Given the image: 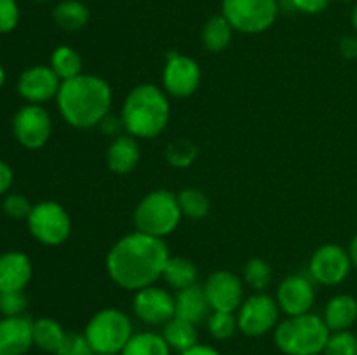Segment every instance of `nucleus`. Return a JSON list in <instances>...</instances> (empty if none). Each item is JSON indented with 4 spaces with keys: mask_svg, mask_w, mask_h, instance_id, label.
Wrapping results in <instances>:
<instances>
[{
    "mask_svg": "<svg viewBox=\"0 0 357 355\" xmlns=\"http://www.w3.org/2000/svg\"><path fill=\"white\" fill-rule=\"evenodd\" d=\"M171 254L162 239L132 232L114 244L107 254V274L119 287L139 291L164 274Z\"/></svg>",
    "mask_w": 357,
    "mask_h": 355,
    "instance_id": "nucleus-1",
    "label": "nucleus"
},
{
    "mask_svg": "<svg viewBox=\"0 0 357 355\" xmlns=\"http://www.w3.org/2000/svg\"><path fill=\"white\" fill-rule=\"evenodd\" d=\"M56 104L65 122L77 129H91L101 124L112 108V89L101 77L82 75L63 80Z\"/></svg>",
    "mask_w": 357,
    "mask_h": 355,
    "instance_id": "nucleus-2",
    "label": "nucleus"
},
{
    "mask_svg": "<svg viewBox=\"0 0 357 355\" xmlns=\"http://www.w3.org/2000/svg\"><path fill=\"white\" fill-rule=\"evenodd\" d=\"M169 100L166 90L153 84H139L128 94L121 117L124 131L132 138H157L169 122Z\"/></svg>",
    "mask_w": 357,
    "mask_h": 355,
    "instance_id": "nucleus-3",
    "label": "nucleus"
},
{
    "mask_svg": "<svg viewBox=\"0 0 357 355\" xmlns=\"http://www.w3.org/2000/svg\"><path fill=\"white\" fill-rule=\"evenodd\" d=\"M331 336L323 317L303 313L288 317L274 329V343L286 355H319Z\"/></svg>",
    "mask_w": 357,
    "mask_h": 355,
    "instance_id": "nucleus-4",
    "label": "nucleus"
},
{
    "mask_svg": "<svg viewBox=\"0 0 357 355\" xmlns=\"http://www.w3.org/2000/svg\"><path fill=\"white\" fill-rule=\"evenodd\" d=\"M181 216L178 195L169 190H153L136 207L135 225L138 232L164 239L178 228Z\"/></svg>",
    "mask_w": 357,
    "mask_h": 355,
    "instance_id": "nucleus-5",
    "label": "nucleus"
},
{
    "mask_svg": "<svg viewBox=\"0 0 357 355\" xmlns=\"http://www.w3.org/2000/svg\"><path fill=\"white\" fill-rule=\"evenodd\" d=\"M84 334L96 355H121L135 333L131 319L124 312L103 308L91 317Z\"/></svg>",
    "mask_w": 357,
    "mask_h": 355,
    "instance_id": "nucleus-6",
    "label": "nucleus"
},
{
    "mask_svg": "<svg viewBox=\"0 0 357 355\" xmlns=\"http://www.w3.org/2000/svg\"><path fill=\"white\" fill-rule=\"evenodd\" d=\"M279 0H223L222 14L239 33H264L278 19Z\"/></svg>",
    "mask_w": 357,
    "mask_h": 355,
    "instance_id": "nucleus-7",
    "label": "nucleus"
},
{
    "mask_svg": "<svg viewBox=\"0 0 357 355\" xmlns=\"http://www.w3.org/2000/svg\"><path fill=\"white\" fill-rule=\"evenodd\" d=\"M28 230L44 246H59L72 232V219L61 204L54 200L38 202L26 218Z\"/></svg>",
    "mask_w": 357,
    "mask_h": 355,
    "instance_id": "nucleus-8",
    "label": "nucleus"
},
{
    "mask_svg": "<svg viewBox=\"0 0 357 355\" xmlns=\"http://www.w3.org/2000/svg\"><path fill=\"white\" fill-rule=\"evenodd\" d=\"M279 305L272 296L265 292H255L250 298H244L243 305L237 310L239 331L246 336H264L268 331H274L279 324Z\"/></svg>",
    "mask_w": 357,
    "mask_h": 355,
    "instance_id": "nucleus-9",
    "label": "nucleus"
},
{
    "mask_svg": "<svg viewBox=\"0 0 357 355\" xmlns=\"http://www.w3.org/2000/svg\"><path fill=\"white\" fill-rule=\"evenodd\" d=\"M13 132L21 146L38 150L49 141L52 132L51 115L40 104L28 103L16 111L13 118Z\"/></svg>",
    "mask_w": 357,
    "mask_h": 355,
    "instance_id": "nucleus-10",
    "label": "nucleus"
},
{
    "mask_svg": "<svg viewBox=\"0 0 357 355\" xmlns=\"http://www.w3.org/2000/svg\"><path fill=\"white\" fill-rule=\"evenodd\" d=\"M352 268L351 256L338 244H324L317 247L309 261V275L321 285H338L349 277Z\"/></svg>",
    "mask_w": 357,
    "mask_h": 355,
    "instance_id": "nucleus-11",
    "label": "nucleus"
},
{
    "mask_svg": "<svg viewBox=\"0 0 357 355\" xmlns=\"http://www.w3.org/2000/svg\"><path fill=\"white\" fill-rule=\"evenodd\" d=\"M201 66L190 56L169 52L162 73V86L169 96L188 97L201 86Z\"/></svg>",
    "mask_w": 357,
    "mask_h": 355,
    "instance_id": "nucleus-12",
    "label": "nucleus"
},
{
    "mask_svg": "<svg viewBox=\"0 0 357 355\" xmlns=\"http://www.w3.org/2000/svg\"><path fill=\"white\" fill-rule=\"evenodd\" d=\"M135 315L149 326H164L176 315V301L169 291L149 285L136 291L132 299Z\"/></svg>",
    "mask_w": 357,
    "mask_h": 355,
    "instance_id": "nucleus-13",
    "label": "nucleus"
},
{
    "mask_svg": "<svg viewBox=\"0 0 357 355\" xmlns=\"http://www.w3.org/2000/svg\"><path fill=\"white\" fill-rule=\"evenodd\" d=\"M204 292L211 310L236 312L244 301V284L234 271L216 270L206 278Z\"/></svg>",
    "mask_w": 357,
    "mask_h": 355,
    "instance_id": "nucleus-14",
    "label": "nucleus"
},
{
    "mask_svg": "<svg viewBox=\"0 0 357 355\" xmlns=\"http://www.w3.org/2000/svg\"><path fill=\"white\" fill-rule=\"evenodd\" d=\"M275 301L288 317L309 313L316 301V289H314V281L310 275L309 277L302 274L288 275L279 284Z\"/></svg>",
    "mask_w": 357,
    "mask_h": 355,
    "instance_id": "nucleus-15",
    "label": "nucleus"
},
{
    "mask_svg": "<svg viewBox=\"0 0 357 355\" xmlns=\"http://www.w3.org/2000/svg\"><path fill=\"white\" fill-rule=\"evenodd\" d=\"M61 79L54 73L51 66H30L24 70L17 80V93L28 103L40 104L58 96Z\"/></svg>",
    "mask_w": 357,
    "mask_h": 355,
    "instance_id": "nucleus-16",
    "label": "nucleus"
},
{
    "mask_svg": "<svg viewBox=\"0 0 357 355\" xmlns=\"http://www.w3.org/2000/svg\"><path fill=\"white\" fill-rule=\"evenodd\" d=\"M33 347V320L26 315L0 319V355H24Z\"/></svg>",
    "mask_w": 357,
    "mask_h": 355,
    "instance_id": "nucleus-17",
    "label": "nucleus"
},
{
    "mask_svg": "<svg viewBox=\"0 0 357 355\" xmlns=\"http://www.w3.org/2000/svg\"><path fill=\"white\" fill-rule=\"evenodd\" d=\"M33 267L28 254L9 251L0 254V292L23 291L31 281Z\"/></svg>",
    "mask_w": 357,
    "mask_h": 355,
    "instance_id": "nucleus-18",
    "label": "nucleus"
},
{
    "mask_svg": "<svg viewBox=\"0 0 357 355\" xmlns=\"http://www.w3.org/2000/svg\"><path fill=\"white\" fill-rule=\"evenodd\" d=\"M174 301H176V317L188 320L195 326L208 320L209 313L213 312L208 298H206L204 287L199 284L178 291Z\"/></svg>",
    "mask_w": 357,
    "mask_h": 355,
    "instance_id": "nucleus-19",
    "label": "nucleus"
},
{
    "mask_svg": "<svg viewBox=\"0 0 357 355\" xmlns=\"http://www.w3.org/2000/svg\"><path fill=\"white\" fill-rule=\"evenodd\" d=\"M139 146L136 138L129 134H121L110 143L107 150L108 169L115 174H128L138 166Z\"/></svg>",
    "mask_w": 357,
    "mask_h": 355,
    "instance_id": "nucleus-20",
    "label": "nucleus"
},
{
    "mask_svg": "<svg viewBox=\"0 0 357 355\" xmlns=\"http://www.w3.org/2000/svg\"><path fill=\"white\" fill-rule=\"evenodd\" d=\"M323 319L331 333L349 331L357 320V299L351 294H337L324 306Z\"/></svg>",
    "mask_w": 357,
    "mask_h": 355,
    "instance_id": "nucleus-21",
    "label": "nucleus"
},
{
    "mask_svg": "<svg viewBox=\"0 0 357 355\" xmlns=\"http://www.w3.org/2000/svg\"><path fill=\"white\" fill-rule=\"evenodd\" d=\"M89 7L80 0H61L52 10V19L61 30L79 31L89 23Z\"/></svg>",
    "mask_w": 357,
    "mask_h": 355,
    "instance_id": "nucleus-22",
    "label": "nucleus"
},
{
    "mask_svg": "<svg viewBox=\"0 0 357 355\" xmlns=\"http://www.w3.org/2000/svg\"><path fill=\"white\" fill-rule=\"evenodd\" d=\"M234 28L232 24L227 21V17L223 14H216L211 16L202 26L201 40L204 49H208L209 52H222L225 51L230 45L234 37Z\"/></svg>",
    "mask_w": 357,
    "mask_h": 355,
    "instance_id": "nucleus-23",
    "label": "nucleus"
},
{
    "mask_svg": "<svg viewBox=\"0 0 357 355\" xmlns=\"http://www.w3.org/2000/svg\"><path fill=\"white\" fill-rule=\"evenodd\" d=\"M162 336L166 340V343L169 345L171 350H176L180 354H183L185 350L197 345V329H195V324L180 319L176 315L169 322L164 324Z\"/></svg>",
    "mask_w": 357,
    "mask_h": 355,
    "instance_id": "nucleus-24",
    "label": "nucleus"
},
{
    "mask_svg": "<svg viewBox=\"0 0 357 355\" xmlns=\"http://www.w3.org/2000/svg\"><path fill=\"white\" fill-rule=\"evenodd\" d=\"M65 336L66 331L63 329L58 320L49 319V317L33 320V345L40 348L42 352L56 354L61 347Z\"/></svg>",
    "mask_w": 357,
    "mask_h": 355,
    "instance_id": "nucleus-25",
    "label": "nucleus"
},
{
    "mask_svg": "<svg viewBox=\"0 0 357 355\" xmlns=\"http://www.w3.org/2000/svg\"><path fill=\"white\" fill-rule=\"evenodd\" d=\"M197 267L188 258L171 256L166 268H164L162 278L171 287L181 291V289H187L190 285L197 284Z\"/></svg>",
    "mask_w": 357,
    "mask_h": 355,
    "instance_id": "nucleus-26",
    "label": "nucleus"
},
{
    "mask_svg": "<svg viewBox=\"0 0 357 355\" xmlns=\"http://www.w3.org/2000/svg\"><path fill=\"white\" fill-rule=\"evenodd\" d=\"M121 355H171V348L162 334L143 331L132 334Z\"/></svg>",
    "mask_w": 357,
    "mask_h": 355,
    "instance_id": "nucleus-27",
    "label": "nucleus"
},
{
    "mask_svg": "<svg viewBox=\"0 0 357 355\" xmlns=\"http://www.w3.org/2000/svg\"><path fill=\"white\" fill-rule=\"evenodd\" d=\"M82 56L70 45H59L51 54V68L54 70L56 75L63 80L75 79L82 75Z\"/></svg>",
    "mask_w": 357,
    "mask_h": 355,
    "instance_id": "nucleus-28",
    "label": "nucleus"
},
{
    "mask_svg": "<svg viewBox=\"0 0 357 355\" xmlns=\"http://www.w3.org/2000/svg\"><path fill=\"white\" fill-rule=\"evenodd\" d=\"M178 204H180L181 214L190 219H202L208 216L211 202L208 195L199 188H183L178 194Z\"/></svg>",
    "mask_w": 357,
    "mask_h": 355,
    "instance_id": "nucleus-29",
    "label": "nucleus"
},
{
    "mask_svg": "<svg viewBox=\"0 0 357 355\" xmlns=\"http://www.w3.org/2000/svg\"><path fill=\"white\" fill-rule=\"evenodd\" d=\"M243 277L253 291L264 292V289H267L272 282V268L261 258H251L244 265Z\"/></svg>",
    "mask_w": 357,
    "mask_h": 355,
    "instance_id": "nucleus-30",
    "label": "nucleus"
},
{
    "mask_svg": "<svg viewBox=\"0 0 357 355\" xmlns=\"http://www.w3.org/2000/svg\"><path fill=\"white\" fill-rule=\"evenodd\" d=\"M206 322H208L209 334L215 340H229L239 329L237 315H234V312H218V310H213Z\"/></svg>",
    "mask_w": 357,
    "mask_h": 355,
    "instance_id": "nucleus-31",
    "label": "nucleus"
},
{
    "mask_svg": "<svg viewBox=\"0 0 357 355\" xmlns=\"http://www.w3.org/2000/svg\"><path fill=\"white\" fill-rule=\"evenodd\" d=\"M197 146L194 143L187 141V139H174L167 145L166 148V160L173 167H188L194 164V160L197 159Z\"/></svg>",
    "mask_w": 357,
    "mask_h": 355,
    "instance_id": "nucleus-32",
    "label": "nucleus"
},
{
    "mask_svg": "<svg viewBox=\"0 0 357 355\" xmlns=\"http://www.w3.org/2000/svg\"><path fill=\"white\" fill-rule=\"evenodd\" d=\"M323 354L324 355H357V336H354L351 331H337V333H331Z\"/></svg>",
    "mask_w": 357,
    "mask_h": 355,
    "instance_id": "nucleus-33",
    "label": "nucleus"
},
{
    "mask_svg": "<svg viewBox=\"0 0 357 355\" xmlns=\"http://www.w3.org/2000/svg\"><path fill=\"white\" fill-rule=\"evenodd\" d=\"M56 355H96L84 333H66Z\"/></svg>",
    "mask_w": 357,
    "mask_h": 355,
    "instance_id": "nucleus-34",
    "label": "nucleus"
},
{
    "mask_svg": "<svg viewBox=\"0 0 357 355\" xmlns=\"http://www.w3.org/2000/svg\"><path fill=\"white\" fill-rule=\"evenodd\" d=\"M26 306L28 299L23 294V291L0 292V313H2V317L24 315Z\"/></svg>",
    "mask_w": 357,
    "mask_h": 355,
    "instance_id": "nucleus-35",
    "label": "nucleus"
},
{
    "mask_svg": "<svg viewBox=\"0 0 357 355\" xmlns=\"http://www.w3.org/2000/svg\"><path fill=\"white\" fill-rule=\"evenodd\" d=\"M3 212H6L9 218L13 219H26L28 214L31 212V207L33 205L30 204L24 195L21 194H9L6 198H3Z\"/></svg>",
    "mask_w": 357,
    "mask_h": 355,
    "instance_id": "nucleus-36",
    "label": "nucleus"
},
{
    "mask_svg": "<svg viewBox=\"0 0 357 355\" xmlns=\"http://www.w3.org/2000/svg\"><path fill=\"white\" fill-rule=\"evenodd\" d=\"M20 6L16 0H0V33H9L20 23Z\"/></svg>",
    "mask_w": 357,
    "mask_h": 355,
    "instance_id": "nucleus-37",
    "label": "nucleus"
},
{
    "mask_svg": "<svg viewBox=\"0 0 357 355\" xmlns=\"http://www.w3.org/2000/svg\"><path fill=\"white\" fill-rule=\"evenodd\" d=\"M295 13L303 14H319L330 6L331 0H291Z\"/></svg>",
    "mask_w": 357,
    "mask_h": 355,
    "instance_id": "nucleus-38",
    "label": "nucleus"
},
{
    "mask_svg": "<svg viewBox=\"0 0 357 355\" xmlns=\"http://www.w3.org/2000/svg\"><path fill=\"white\" fill-rule=\"evenodd\" d=\"M100 129L108 136H121V132L124 131V122H122V117H115V115L108 113L107 117L101 120Z\"/></svg>",
    "mask_w": 357,
    "mask_h": 355,
    "instance_id": "nucleus-39",
    "label": "nucleus"
},
{
    "mask_svg": "<svg viewBox=\"0 0 357 355\" xmlns=\"http://www.w3.org/2000/svg\"><path fill=\"white\" fill-rule=\"evenodd\" d=\"M14 181V173L10 169L9 164L6 160H0V197L6 195V191H9V188L13 187Z\"/></svg>",
    "mask_w": 357,
    "mask_h": 355,
    "instance_id": "nucleus-40",
    "label": "nucleus"
},
{
    "mask_svg": "<svg viewBox=\"0 0 357 355\" xmlns=\"http://www.w3.org/2000/svg\"><path fill=\"white\" fill-rule=\"evenodd\" d=\"M340 52L344 58L357 59V37L356 35H347L340 42Z\"/></svg>",
    "mask_w": 357,
    "mask_h": 355,
    "instance_id": "nucleus-41",
    "label": "nucleus"
},
{
    "mask_svg": "<svg viewBox=\"0 0 357 355\" xmlns=\"http://www.w3.org/2000/svg\"><path fill=\"white\" fill-rule=\"evenodd\" d=\"M181 355H222V354H220L216 348L209 347V345L197 343V345H194L192 348H188V350H185Z\"/></svg>",
    "mask_w": 357,
    "mask_h": 355,
    "instance_id": "nucleus-42",
    "label": "nucleus"
},
{
    "mask_svg": "<svg viewBox=\"0 0 357 355\" xmlns=\"http://www.w3.org/2000/svg\"><path fill=\"white\" fill-rule=\"evenodd\" d=\"M349 256H351V261H352V267L357 268V233L354 237H352L351 244H349Z\"/></svg>",
    "mask_w": 357,
    "mask_h": 355,
    "instance_id": "nucleus-43",
    "label": "nucleus"
},
{
    "mask_svg": "<svg viewBox=\"0 0 357 355\" xmlns=\"http://www.w3.org/2000/svg\"><path fill=\"white\" fill-rule=\"evenodd\" d=\"M351 21H352V26H354V30L357 31V2H356V6H354V9H352Z\"/></svg>",
    "mask_w": 357,
    "mask_h": 355,
    "instance_id": "nucleus-44",
    "label": "nucleus"
},
{
    "mask_svg": "<svg viewBox=\"0 0 357 355\" xmlns=\"http://www.w3.org/2000/svg\"><path fill=\"white\" fill-rule=\"evenodd\" d=\"M3 84H6V70H3V66L0 65V89H2Z\"/></svg>",
    "mask_w": 357,
    "mask_h": 355,
    "instance_id": "nucleus-45",
    "label": "nucleus"
},
{
    "mask_svg": "<svg viewBox=\"0 0 357 355\" xmlns=\"http://www.w3.org/2000/svg\"><path fill=\"white\" fill-rule=\"evenodd\" d=\"M340 2H357V0H340Z\"/></svg>",
    "mask_w": 357,
    "mask_h": 355,
    "instance_id": "nucleus-46",
    "label": "nucleus"
},
{
    "mask_svg": "<svg viewBox=\"0 0 357 355\" xmlns=\"http://www.w3.org/2000/svg\"><path fill=\"white\" fill-rule=\"evenodd\" d=\"M35 2H47V0H35Z\"/></svg>",
    "mask_w": 357,
    "mask_h": 355,
    "instance_id": "nucleus-47",
    "label": "nucleus"
}]
</instances>
